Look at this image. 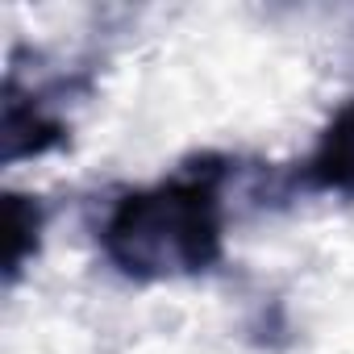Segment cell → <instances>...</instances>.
I'll return each instance as SVG.
<instances>
[{
  "mask_svg": "<svg viewBox=\"0 0 354 354\" xmlns=\"http://www.w3.org/2000/svg\"><path fill=\"white\" fill-rule=\"evenodd\" d=\"M104 259L138 283L205 275L225 254V217L217 180L180 175L129 192L113 205L100 230Z\"/></svg>",
  "mask_w": 354,
  "mask_h": 354,
  "instance_id": "6da1fadb",
  "label": "cell"
},
{
  "mask_svg": "<svg viewBox=\"0 0 354 354\" xmlns=\"http://www.w3.org/2000/svg\"><path fill=\"white\" fill-rule=\"evenodd\" d=\"M304 180L321 192L354 196V100L333 113V121L321 129L317 150L304 162Z\"/></svg>",
  "mask_w": 354,
  "mask_h": 354,
  "instance_id": "7a4b0ae2",
  "label": "cell"
},
{
  "mask_svg": "<svg viewBox=\"0 0 354 354\" xmlns=\"http://www.w3.org/2000/svg\"><path fill=\"white\" fill-rule=\"evenodd\" d=\"M5 162H21V158H34V154H46L55 146L67 142V125L50 113H42L38 104H26L17 96V88L9 84L5 92Z\"/></svg>",
  "mask_w": 354,
  "mask_h": 354,
  "instance_id": "3957f363",
  "label": "cell"
},
{
  "mask_svg": "<svg viewBox=\"0 0 354 354\" xmlns=\"http://www.w3.org/2000/svg\"><path fill=\"white\" fill-rule=\"evenodd\" d=\"M42 225H46V213L34 196H21V192L5 196V275L9 279H17L21 267L38 254Z\"/></svg>",
  "mask_w": 354,
  "mask_h": 354,
  "instance_id": "277c9868",
  "label": "cell"
}]
</instances>
